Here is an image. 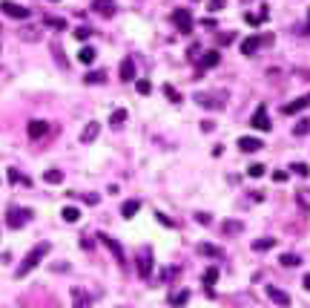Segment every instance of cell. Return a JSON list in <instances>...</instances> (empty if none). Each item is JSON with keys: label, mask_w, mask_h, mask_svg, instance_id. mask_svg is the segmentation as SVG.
<instances>
[{"label": "cell", "mask_w": 310, "mask_h": 308, "mask_svg": "<svg viewBox=\"0 0 310 308\" xmlns=\"http://www.w3.org/2000/svg\"><path fill=\"white\" fill-rule=\"evenodd\" d=\"M270 44H273V35H270V32L253 35V37H244V41H241V52H244V55H256L259 46H270Z\"/></svg>", "instance_id": "obj_5"}, {"label": "cell", "mask_w": 310, "mask_h": 308, "mask_svg": "<svg viewBox=\"0 0 310 308\" xmlns=\"http://www.w3.org/2000/svg\"><path fill=\"white\" fill-rule=\"evenodd\" d=\"M187 300H190V291H187V288H184V291H175L173 297H170V305L181 308V305H187Z\"/></svg>", "instance_id": "obj_24"}, {"label": "cell", "mask_w": 310, "mask_h": 308, "mask_svg": "<svg viewBox=\"0 0 310 308\" xmlns=\"http://www.w3.org/2000/svg\"><path fill=\"white\" fill-rule=\"evenodd\" d=\"M193 101L201 104V107H207V110H224L227 101H230V92H227V89H216V92H195Z\"/></svg>", "instance_id": "obj_2"}, {"label": "cell", "mask_w": 310, "mask_h": 308, "mask_svg": "<svg viewBox=\"0 0 310 308\" xmlns=\"http://www.w3.org/2000/svg\"><path fill=\"white\" fill-rule=\"evenodd\" d=\"M98 132H101V124H98V121H89V124L84 127V136H80V141H84V144H92V141L98 139Z\"/></svg>", "instance_id": "obj_18"}, {"label": "cell", "mask_w": 310, "mask_h": 308, "mask_svg": "<svg viewBox=\"0 0 310 308\" xmlns=\"http://www.w3.org/2000/svg\"><path fill=\"white\" fill-rule=\"evenodd\" d=\"M37 35H40V32H37L35 26H23V29H20V37H23V41H37Z\"/></svg>", "instance_id": "obj_35"}, {"label": "cell", "mask_w": 310, "mask_h": 308, "mask_svg": "<svg viewBox=\"0 0 310 308\" xmlns=\"http://www.w3.org/2000/svg\"><path fill=\"white\" fill-rule=\"evenodd\" d=\"M201 26H207V29H216L218 23H216V21H213V17H204V21H201Z\"/></svg>", "instance_id": "obj_48"}, {"label": "cell", "mask_w": 310, "mask_h": 308, "mask_svg": "<svg viewBox=\"0 0 310 308\" xmlns=\"http://www.w3.org/2000/svg\"><path fill=\"white\" fill-rule=\"evenodd\" d=\"M307 107H310V92H307V95L293 98V101H287V104H281V116H296V112L307 110Z\"/></svg>", "instance_id": "obj_8"}, {"label": "cell", "mask_w": 310, "mask_h": 308, "mask_svg": "<svg viewBox=\"0 0 310 308\" xmlns=\"http://www.w3.org/2000/svg\"><path fill=\"white\" fill-rule=\"evenodd\" d=\"M84 199H87L89 205H98V199H101V196H98V193H87V196H84Z\"/></svg>", "instance_id": "obj_49"}, {"label": "cell", "mask_w": 310, "mask_h": 308, "mask_svg": "<svg viewBox=\"0 0 310 308\" xmlns=\"http://www.w3.org/2000/svg\"><path fill=\"white\" fill-rule=\"evenodd\" d=\"M0 12H3L6 17H15V21H23V23L32 17L29 9L20 6V3H12V0H0Z\"/></svg>", "instance_id": "obj_6"}, {"label": "cell", "mask_w": 310, "mask_h": 308, "mask_svg": "<svg viewBox=\"0 0 310 308\" xmlns=\"http://www.w3.org/2000/svg\"><path fill=\"white\" fill-rule=\"evenodd\" d=\"M290 179V173L287 170H273V182H279V184H284Z\"/></svg>", "instance_id": "obj_40"}, {"label": "cell", "mask_w": 310, "mask_h": 308, "mask_svg": "<svg viewBox=\"0 0 310 308\" xmlns=\"http://www.w3.org/2000/svg\"><path fill=\"white\" fill-rule=\"evenodd\" d=\"M170 21H173V26L181 32V35H190V32H193V26H195L193 12H190V9H175L173 15H170Z\"/></svg>", "instance_id": "obj_4"}, {"label": "cell", "mask_w": 310, "mask_h": 308, "mask_svg": "<svg viewBox=\"0 0 310 308\" xmlns=\"http://www.w3.org/2000/svg\"><path fill=\"white\" fill-rule=\"evenodd\" d=\"M92 305V297H89L84 288H75L72 291V308H89Z\"/></svg>", "instance_id": "obj_17"}, {"label": "cell", "mask_w": 310, "mask_h": 308, "mask_svg": "<svg viewBox=\"0 0 310 308\" xmlns=\"http://www.w3.org/2000/svg\"><path fill=\"white\" fill-rule=\"evenodd\" d=\"M44 23H46V26H52V29H58V32L66 29V21H60V17H44Z\"/></svg>", "instance_id": "obj_34"}, {"label": "cell", "mask_w": 310, "mask_h": 308, "mask_svg": "<svg viewBox=\"0 0 310 308\" xmlns=\"http://www.w3.org/2000/svg\"><path fill=\"white\" fill-rule=\"evenodd\" d=\"M155 219H158V222H161V225H167V227H175V222H173V219H170V216H164V213H161V210H158V213H155Z\"/></svg>", "instance_id": "obj_45"}, {"label": "cell", "mask_w": 310, "mask_h": 308, "mask_svg": "<svg viewBox=\"0 0 310 308\" xmlns=\"http://www.w3.org/2000/svg\"><path fill=\"white\" fill-rule=\"evenodd\" d=\"M78 61H80V64H92V61H95V49H92V46H84V49L78 52Z\"/></svg>", "instance_id": "obj_30"}, {"label": "cell", "mask_w": 310, "mask_h": 308, "mask_svg": "<svg viewBox=\"0 0 310 308\" xmlns=\"http://www.w3.org/2000/svg\"><path fill=\"white\" fill-rule=\"evenodd\" d=\"M238 150H241V153H259L261 139L259 136H241V139H238Z\"/></svg>", "instance_id": "obj_11"}, {"label": "cell", "mask_w": 310, "mask_h": 308, "mask_svg": "<svg viewBox=\"0 0 310 308\" xmlns=\"http://www.w3.org/2000/svg\"><path fill=\"white\" fill-rule=\"evenodd\" d=\"M241 227H244L241 222H233V219H227V222H224V234H241Z\"/></svg>", "instance_id": "obj_36"}, {"label": "cell", "mask_w": 310, "mask_h": 308, "mask_svg": "<svg viewBox=\"0 0 310 308\" xmlns=\"http://www.w3.org/2000/svg\"><path fill=\"white\" fill-rule=\"evenodd\" d=\"M264 173H267V167H264V164H259V162H253L250 167H247V176H250V179H261Z\"/></svg>", "instance_id": "obj_26"}, {"label": "cell", "mask_w": 310, "mask_h": 308, "mask_svg": "<svg viewBox=\"0 0 310 308\" xmlns=\"http://www.w3.org/2000/svg\"><path fill=\"white\" fill-rule=\"evenodd\" d=\"M49 3H58V0H49Z\"/></svg>", "instance_id": "obj_53"}, {"label": "cell", "mask_w": 310, "mask_h": 308, "mask_svg": "<svg viewBox=\"0 0 310 308\" xmlns=\"http://www.w3.org/2000/svg\"><path fill=\"white\" fill-rule=\"evenodd\" d=\"M26 136H29L32 141H40L49 136V124L46 121H40V118H35V121H29V127H26Z\"/></svg>", "instance_id": "obj_9"}, {"label": "cell", "mask_w": 310, "mask_h": 308, "mask_svg": "<svg viewBox=\"0 0 310 308\" xmlns=\"http://www.w3.org/2000/svg\"><path fill=\"white\" fill-rule=\"evenodd\" d=\"M52 52H55V58L60 61V66H64V69H66V66H69V64H66V58H64V52H60V46H58V44H52Z\"/></svg>", "instance_id": "obj_43"}, {"label": "cell", "mask_w": 310, "mask_h": 308, "mask_svg": "<svg viewBox=\"0 0 310 308\" xmlns=\"http://www.w3.org/2000/svg\"><path fill=\"white\" fill-rule=\"evenodd\" d=\"M84 81H87V84H104V81H107V72H87Z\"/></svg>", "instance_id": "obj_37"}, {"label": "cell", "mask_w": 310, "mask_h": 308, "mask_svg": "<svg viewBox=\"0 0 310 308\" xmlns=\"http://www.w3.org/2000/svg\"><path fill=\"white\" fill-rule=\"evenodd\" d=\"M270 248H276L273 236H264V239H256V242H253V251H256V254H264V251H270Z\"/></svg>", "instance_id": "obj_21"}, {"label": "cell", "mask_w": 310, "mask_h": 308, "mask_svg": "<svg viewBox=\"0 0 310 308\" xmlns=\"http://www.w3.org/2000/svg\"><path fill=\"white\" fill-rule=\"evenodd\" d=\"M267 297L276 302V305H281V308H287L290 305V294L287 291H281V288H276V285H267Z\"/></svg>", "instance_id": "obj_12"}, {"label": "cell", "mask_w": 310, "mask_h": 308, "mask_svg": "<svg viewBox=\"0 0 310 308\" xmlns=\"http://www.w3.org/2000/svg\"><path fill=\"white\" fill-rule=\"evenodd\" d=\"M198 254H204V257H221V248H218V245H210V242H201L198 245Z\"/></svg>", "instance_id": "obj_23"}, {"label": "cell", "mask_w": 310, "mask_h": 308, "mask_svg": "<svg viewBox=\"0 0 310 308\" xmlns=\"http://www.w3.org/2000/svg\"><path fill=\"white\" fill-rule=\"evenodd\" d=\"M187 55H190V61H198V58H201V46H198V44H193V46L187 49Z\"/></svg>", "instance_id": "obj_42"}, {"label": "cell", "mask_w": 310, "mask_h": 308, "mask_svg": "<svg viewBox=\"0 0 310 308\" xmlns=\"http://www.w3.org/2000/svg\"><path fill=\"white\" fill-rule=\"evenodd\" d=\"M302 285H304V291H310V274H304V279H302Z\"/></svg>", "instance_id": "obj_52"}, {"label": "cell", "mask_w": 310, "mask_h": 308, "mask_svg": "<svg viewBox=\"0 0 310 308\" xmlns=\"http://www.w3.org/2000/svg\"><path fill=\"white\" fill-rule=\"evenodd\" d=\"M201 279H204V285H207V288H213V285L218 282V268H207Z\"/></svg>", "instance_id": "obj_28"}, {"label": "cell", "mask_w": 310, "mask_h": 308, "mask_svg": "<svg viewBox=\"0 0 310 308\" xmlns=\"http://www.w3.org/2000/svg\"><path fill=\"white\" fill-rule=\"evenodd\" d=\"M123 121H127V110H115L112 116H109V124L112 127H121Z\"/></svg>", "instance_id": "obj_32"}, {"label": "cell", "mask_w": 310, "mask_h": 308, "mask_svg": "<svg viewBox=\"0 0 310 308\" xmlns=\"http://www.w3.org/2000/svg\"><path fill=\"white\" fill-rule=\"evenodd\" d=\"M135 265H138V277L150 279V274H152V248H141V251H138Z\"/></svg>", "instance_id": "obj_7"}, {"label": "cell", "mask_w": 310, "mask_h": 308, "mask_svg": "<svg viewBox=\"0 0 310 308\" xmlns=\"http://www.w3.org/2000/svg\"><path fill=\"white\" fill-rule=\"evenodd\" d=\"M195 219L201 222V225H210V222H213V219H210V213H195Z\"/></svg>", "instance_id": "obj_47"}, {"label": "cell", "mask_w": 310, "mask_h": 308, "mask_svg": "<svg viewBox=\"0 0 310 308\" xmlns=\"http://www.w3.org/2000/svg\"><path fill=\"white\" fill-rule=\"evenodd\" d=\"M290 170H293L296 176H302V179H307V176H310V167H307L304 162H293V164H290Z\"/></svg>", "instance_id": "obj_31"}, {"label": "cell", "mask_w": 310, "mask_h": 308, "mask_svg": "<svg viewBox=\"0 0 310 308\" xmlns=\"http://www.w3.org/2000/svg\"><path fill=\"white\" fill-rule=\"evenodd\" d=\"M92 12H98L104 17H112L115 15V0H92Z\"/></svg>", "instance_id": "obj_14"}, {"label": "cell", "mask_w": 310, "mask_h": 308, "mask_svg": "<svg viewBox=\"0 0 310 308\" xmlns=\"http://www.w3.org/2000/svg\"><path fill=\"white\" fill-rule=\"evenodd\" d=\"M98 239H101V242H104V245H107V248H109V251H112V257H115V259H118V262H121V265H123V262H127V259H123V251H121V245H118V242H115V239H112V236H107V234H101V236H98Z\"/></svg>", "instance_id": "obj_15"}, {"label": "cell", "mask_w": 310, "mask_h": 308, "mask_svg": "<svg viewBox=\"0 0 310 308\" xmlns=\"http://www.w3.org/2000/svg\"><path fill=\"white\" fill-rule=\"evenodd\" d=\"M118 75H121V81H135V61H132V58H123Z\"/></svg>", "instance_id": "obj_16"}, {"label": "cell", "mask_w": 310, "mask_h": 308, "mask_svg": "<svg viewBox=\"0 0 310 308\" xmlns=\"http://www.w3.org/2000/svg\"><path fill=\"white\" fill-rule=\"evenodd\" d=\"M138 210H141V202H138V199H127V202L121 205V216H123V219H132Z\"/></svg>", "instance_id": "obj_19"}, {"label": "cell", "mask_w": 310, "mask_h": 308, "mask_svg": "<svg viewBox=\"0 0 310 308\" xmlns=\"http://www.w3.org/2000/svg\"><path fill=\"white\" fill-rule=\"evenodd\" d=\"M44 182L46 184H60V182H64V173H60V170H46V173H44Z\"/></svg>", "instance_id": "obj_27"}, {"label": "cell", "mask_w": 310, "mask_h": 308, "mask_svg": "<svg viewBox=\"0 0 310 308\" xmlns=\"http://www.w3.org/2000/svg\"><path fill=\"white\" fill-rule=\"evenodd\" d=\"M233 41H236V32H218L216 35V44H221V46L233 44Z\"/></svg>", "instance_id": "obj_33"}, {"label": "cell", "mask_w": 310, "mask_h": 308, "mask_svg": "<svg viewBox=\"0 0 310 308\" xmlns=\"http://www.w3.org/2000/svg\"><path fill=\"white\" fill-rule=\"evenodd\" d=\"M250 124L256 127V130H261V132H270V127H273V121H270V116H267V112H264V107H259V110L253 112Z\"/></svg>", "instance_id": "obj_10"}, {"label": "cell", "mask_w": 310, "mask_h": 308, "mask_svg": "<svg viewBox=\"0 0 310 308\" xmlns=\"http://www.w3.org/2000/svg\"><path fill=\"white\" fill-rule=\"evenodd\" d=\"M49 251H52V245H49V242H37L35 248H32L29 254H26V257H23V262L17 265L15 277H17V279L29 277V274H32V271H35V268H37V265L44 262V257H46V254H49Z\"/></svg>", "instance_id": "obj_1"}, {"label": "cell", "mask_w": 310, "mask_h": 308, "mask_svg": "<svg viewBox=\"0 0 310 308\" xmlns=\"http://www.w3.org/2000/svg\"><path fill=\"white\" fill-rule=\"evenodd\" d=\"M302 35H310V12H307V23L302 26Z\"/></svg>", "instance_id": "obj_51"}, {"label": "cell", "mask_w": 310, "mask_h": 308, "mask_svg": "<svg viewBox=\"0 0 310 308\" xmlns=\"http://www.w3.org/2000/svg\"><path fill=\"white\" fill-rule=\"evenodd\" d=\"M29 219H32V210H23V207H17V205L6 207V225L12 227V230H20Z\"/></svg>", "instance_id": "obj_3"}, {"label": "cell", "mask_w": 310, "mask_h": 308, "mask_svg": "<svg viewBox=\"0 0 310 308\" xmlns=\"http://www.w3.org/2000/svg\"><path fill=\"white\" fill-rule=\"evenodd\" d=\"M221 64V55H218V49H210V52H201V58H198V66L201 69H213V66Z\"/></svg>", "instance_id": "obj_13"}, {"label": "cell", "mask_w": 310, "mask_h": 308, "mask_svg": "<svg viewBox=\"0 0 310 308\" xmlns=\"http://www.w3.org/2000/svg\"><path fill=\"white\" fill-rule=\"evenodd\" d=\"M213 127H216V124H213V121H201V130H204V132H210V130H213Z\"/></svg>", "instance_id": "obj_50"}, {"label": "cell", "mask_w": 310, "mask_h": 308, "mask_svg": "<svg viewBox=\"0 0 310 308\" xmlns=\"http://www.w3.org/2000/svg\"><path fill=\"white\" fill-rule=\"evenodd\" d=\"M224 3H227V0H210L207 9H210V12H218V9H224Z\"/></svg>", "instance_id": "obj_46"}, {"label": "cell", "mask_w": 310, "mask_h": 308, "mask_svg": "<svg viewBox=\"0 0 310 308\" xmlns=\"http://www.w3.org/2000/svg\"><path fill=\"white\" fill-rule=\"evenodd\" d=\"M264 21H267V9H261L259 15H250V12L244 15V23H247V26H253V29H256V26H261Z\"/></svg>", "instance_id": "obj_22"}, {"label": "cell", "mask_w": 310, "mask_h": 308, "mask_svg": "<svg viewBox=\"0 0 310 308\" xmlns=\"http://www.w3.org/2000/svg\"><path fill=\"white\" fill-rule=\"evenodd\" d=\"M304 132H310V118H302V121L293 127V136H304Z\"/></svg>", "instance_id": "obj_38"}, {"label": "cell", "mask_w": 310, "mask_h": 308, "mask_svg": "<svg viewBox=\"0 0 310 308\" xmlns=\"http://www.w3.org/2000/svg\"><path fill=\"white\" fill-rule=\"evenodd\" d=\"M279 262H281V268H296V265L302 262V259L296 257V254H281V259H279Z\"/></svg>", "instance_id": "obj_29"}, {"label": "cell", "mask_w": 310, "mask_h": 308, "mask_svg": "<svg viewBox=\"0 0 310 308\" xmlns=\"http://www.w3.org/2000/svg\"><path fill=\"white\" fill-rule=\"evenodd\" d=\"M60 216H64V222H78L80 210H78V207H72V205H66L64 210H60Z\"/></svg>", "instance_id": "obj_25"}, {"label": "cell", "mask_w": 310, "mask_h": 308, "mask_svg": "<svg viewBox=\"0 0 310 308\" xmlns=\"http://www.w3.org/2000/svg\"><path fill=\"white\" fill-rule=\"evenodd\" d=\"M138 92H141V95H150V92H152V84L150 81H138Z\"/></svg>", "instance_id": "obj_44"}, {"label": "cell", "mask_w": 310, "mask_h": 308, "mask_svg": "<svg viewBox=\"0 0 310 308\" xmlns=\"http://www.w3.org/2000/svg\"><path fill=\"white\" fill-rule=\"evenodd\" d=\"M164 95L170 98V101H173V104H178V101H181V95H178V89H175V87H170V84H167V87H164Z\"/></svg>", "instance_id": "obj_39"}, {"label": "cell", "mask_w": 310, "mask_h": 308, "mask_svg": "<svg viewBox=\"0 0 310 308\" xmlns=\"http://www.w3.org/2000/svg\"><path fill=\"white\" fill-rule=\"evenodd\" d=\"M9 179H12V184H23V187H32V179L26 176V173H20L17 167H9V173H6Z\"/></svg>", "instance_id": "obj_20"}, {"label": "cell", "mask_w": 310, "mask_h": 308, "mask_svg": "<svg viewBox=\"0 0 310 308\" xmlns=\"http://www.w3.org/2000/svg\"><path fill=\"white\" fill-rule=\"evenodd\" d=\"M89 35H92V29H89V26H78V29H75V37H78V41H87Z\"/></svg>", "instance_id": "obj_41"}]
</instances>
